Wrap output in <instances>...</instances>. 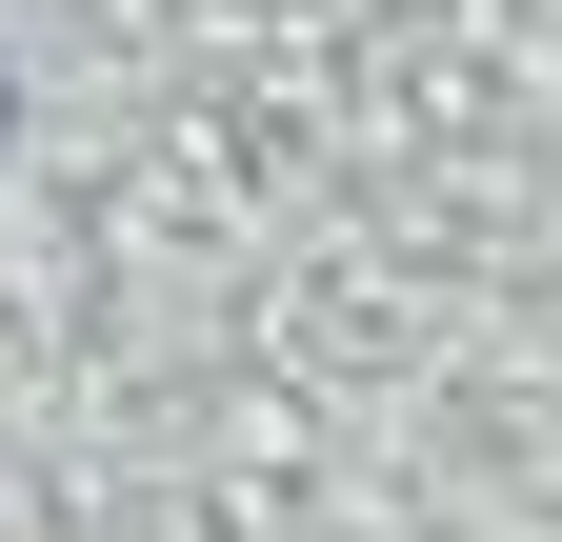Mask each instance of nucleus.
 I'll list each match as a JSON object with an SVG mask.
<instances>
[{
    "mask_svg": "<svg viewBox=\"0 0 562 542\" xmlns=\"http://www.w3.org/2000/svg\"><path fill=\"white\" fill-rule=\"evenodd\" d=\"M0 121H21V101H0Z\"/></svg>",
    "mask_w": 562,
    "mask_h": 542,
    "instance_id": "obj_1",
    "label": "nucleus"
}]
</instances>
